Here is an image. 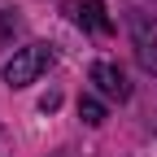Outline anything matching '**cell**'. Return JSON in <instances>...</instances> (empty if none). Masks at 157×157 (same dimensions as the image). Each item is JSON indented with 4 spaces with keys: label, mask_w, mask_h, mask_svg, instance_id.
<instances>
[{
    "label": "cell",
    "mask_w": 157,
    "mask_h": 157,
    "mask_svg": "<svg viewBox=\"0 0 157 157\" xmlns=\"http://www.w3.org/2000/svg\"><path fill=\"white\" fill-rule=\"evenodd\" d=\"M78 118H83L87 127H101L105 122V105L96 101V96H78Z\"/></svg>",
    "instance_id": "277c9868"
},
{
    "label": "cell",
    "mask_w": 157,
    "mask_h": 157,
    "mask_svg": "<svg viewBox=\"0 0 157 157\" xmlns=\"http://www.w3.org/2000/svg\"><path fill=\"white\" fill-rule=\"evenodd\" d=\"M52 61H57V52H52L48 44H26V48H17L9 61H5V83H9V87H26V83H35Z\"/></svg>",
    "instance_id": "6da1fadb"
},
{
    "label": "cell",
    "mask_w": 157,
    "mask_h": 157,
    "mask_svg": "<svg viewBox=\"0 0 157 157\" xmlns=\"http://www.w3.org/2000/svg\"><path fill=\"white\" fill-rule=\"evenodd\" d=\"M74 22L83 26V31H92V35H113V17L105 13V5L101 0H74Z\"/></svg>",
    "instance_id": "3957f363"
},
{
    "label": "cell",
    "mask_w": 157,
    "mask_h": 157,
    "mask_svg": "<svg viewBox=\"0 0 157 157\" xmlns=\"http://www.w3.org/2000/svg\"><path fill=\"white\" fill-rule=\"evenodd\" d=\"M87 78L96 83V92H101V96H109V101H127V96H131V83H127V74L118 70L113 61H92Z\"/></svg>",
    "instance_id": "7a4b0ae2"
},
{
    "label": "cell",
    "mask_w": 157,
    "mask_h": 157,
    "mask_svg": "<svg viewBox=\"0 0 157 157\" xmlns=\"http://www.w3.org/2000/svg\"><path fill=\"white\" fill-rule=\"evenodd\" d=\"M140 61L144 70H157V39H148L144 31H140Z\"/></svg>",
    "instance_id": "5b68a950"
}]
</instances>
